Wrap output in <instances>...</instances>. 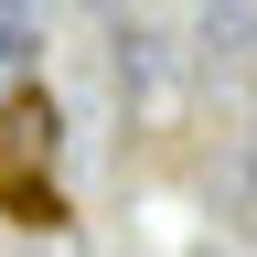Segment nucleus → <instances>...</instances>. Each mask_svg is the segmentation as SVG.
I'll use <instances>...</instances> for the list:
<instances>
[{"instance_id":"1","label":"nucleus","mask_w":257,"mask_h":257,"mask_svg":"<svg viewBox=\"0 0 257 257\" xmlns=\"http://www.w3.org/2000/svg\"><path fill=\"white\" fill-rule=\"evenodd\" d=\"M54 140H64V128H54V107L32 86L0 96V214H11V225H54L64 214L54 204Z\"/></svg>"},{"instance_id":"2","label":"nucleus","mask_w":257,"mask_h":257,"mask_svg":"<svg viewBox=\"0 0 257 257\" xmlns=\"http://www.w3.org/2000/svg\"><path fill=\"white\" fill-rule=\"evenodd\" d=\"M32 43H43V22H0V75H22Z\"/></svg>"},{"instance_id":"3","label":"nucleus","mask_w":257,"mask_h":257,"mask_svg":"<svg viewBox=\"0 0 257 257\" xmlns=\"http://www.w3.org/2000/svg\"><path fill=\"white\" fill-rule=\"evenodd\" d=\"M0 22H43V0H0Z\"/></svg>"},{"instance_id":"4","label":"nucleus","mask_w":257,"mask_h":257,"mask_svg":"<svg viewBox=\"0 0 257 257\" xmlns=\"http://www.w3.org/2000/svg\"><path fill=\"white\" fill-rule=\"evenodd\" d=\"M246 182H257V150H246Z\"/></svg>"}]
</instances>
